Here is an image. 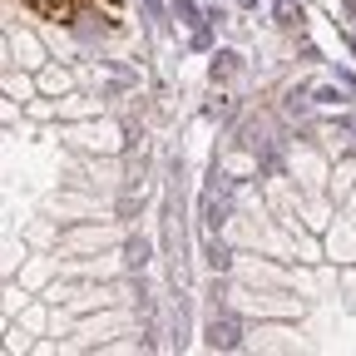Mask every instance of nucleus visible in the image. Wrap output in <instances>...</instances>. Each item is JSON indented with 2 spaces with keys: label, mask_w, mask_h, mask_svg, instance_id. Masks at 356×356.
Returning <instances> with one entry per match:
<instances>
[{
  "label": "nucleus",
  "mask_w": 356,
  "mask_h": 356,
  "mask_svg": "<svg viewBox=\"0 0 356 356\" xmlns=\"http://www.w3.org/2000/svg\"><path fill=\"white\" fill-rule=\"evenodd\" d=\"M25 6L40 15V20H55V25H70L79 15V0H25Z\"/></svg>",
  "instance_id": "nucleus-1"
}]
</instances>
